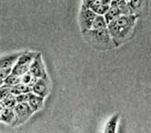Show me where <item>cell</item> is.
I'll list each match as a JSON object with an SVG mask.
<instances>
[{"label": "cell", "mask_w": 151, "mask_h": 133, "mask_svg": "<svg viewBox=\"0 0 151 133\" xmlns=\"http://www.w3.org/2000/svg\"><path fill=\"white\" fill-rule=\"evenodd\" d=\"M10 94H12V92H11V87H10V86H7V85H1V89H0L1 97H0V100L4 99V98H5L6 96H8Z\"/></svg>", "instance_id": "cell-18"}, {"label": "cell", "mask_w": 151, "mask_h": 133, "mask_svg": "<svg viewBox=\"0 0 151 133\" xmlns=\"http://www.w3.org/2000/svg\"><path fill=\"white\" fill-rule=\"evenodd\" d=\"M96 1L97 0H83V5L87 8H90Z\"/></svg>", "instance_id": "cell-20"}, {"label": "cell", "mask_w": 151, "mask_h": 133, "mask_svg": "<svg viewBox=\"0 0 151 133\" xmlns=\"http://www.w3.org/2000/svg\"><path fill=\"white\" fill-rule=\"evenodd\" d=\"M122 15H124V13L118 7L111 4L110 9L105 14V18L106 20V22L109 24L110 22H112L114 19H116V17H118V16H120Z\"/></svg>", "instance_id": "cell-12"}, {"label": "cell", "mask_w": 151, "mask_h": 133, "mask_svg": "<svg viewBox=\"0 0 151 133\" xmlns=\"http://www.w3.org/2000/svg\"><path fill=\"white\" fill-rule=\"evenodd\" d=\"M23 54V53H15L13 54L4 55L1 57L0 62V79L4 80L9 75H11L13 67L17 64L18 58Z\"/></svg>", "instance_id": "cell-4"}, {"label": "cell", "mask_w": 151, "mask_h": 133, "mask_svg": "<svg viewBox=\"0 0 151 133\" xmlns=\"http://www.w3.org/2000/svg\"><path fill=\"white\" fill-rule=\"evenodd\" d=\"M29 71L36 78H47V73L42 62L41 53H37V55L35 56Z\"/></svg>", "instance_id": "cell-7"}, {"label": "cell", "mask_w": 151, "mask_h": 133, "mask_svg": "<svg viewBox=\"0 0 151 133\" xmlns=\"http://www.w3.org/2000/svg\"><path fill=\"white\" fill-rule=\"evenodd\" d=\"M43 100L44 98L35 94L34 92H30L29 93V97L27 102L29 104V106L31 107V108L34 110V112L38 111L43 105Z\"/></svg>", "instance_id": "cell-11"}, {"label": "cell", "mask_w": 151, "mask_h": 133, "mask_svg": "<svg viewBox=\"0 0 151 133\" xmlns=\"http://www.w3.org/2000/svg\"><path fill=\"white\" fill-rule=\"evenodd\" d=\"M96 16L97 14L92 9L82 5L81 14H80V24L81 27L82 32L87 31L92 28Z\"/></svg>", "instance_id": "cell-6"}, {"label": "cell", "mask_w": 151, "mask_h": 133, "mask_svg": "<svg viewBox=\"0 0 151 133\" xmlns=\"http://www.w3.org/2000/svg\"><path fill=\"white\" fill-rule=\"evenodd\" d=\"M108 28V23L106 22L105 18V16L102 15H97L94 22H93L92 28L93 29H102Z\"/></svg>", "instance_id": "cell-14"}, {"label": "cell", "mask_w": 151, "mask_h": 133, "mask_svg": "<svg viewBox=\"0 0 151 133\" xmlns=\"http://www.w3.org/2000/svg\"><path fill=\"white\" fill-rule=\"evenodd\" d=\"M138 16L134 14L122 15L108 24V30L115 46L124 43L134 29Z\"/></svg>", "instance_id": "cell-1"}, {"label": "cell", "mask_w": 151, "mask_h": 133, "mask_svg": "<svg viewBox=\"0 0 151 133\" xmlns=\"http://www.w3.org/2000/svg\"><path fill=\"white\" fill-rule=\"evenodd\" d=\"M126 1H127V2H128V1H129V0H126Z\"/></svg>", "instance_id": "cell-21"}, {"label": "cell", "mask_w": 151, "mask_h": 133, "mask_svg": "<svg viewBox=\"0 0 151 133\" xmlns=\"http://www.w3.org/2000/svg\"><path fill=\"white\" fill-rule=\"evenodd\" d=\"M19 83H21V76H17L14 74H11L4 80L1 81V85H7V86L12 87L14 85L18 84Z\"/></svg>", "instance_id": "cell-15"}, {"label": "cell", "mask_w": 151, "mask_h": 133, "mask_svg": "<svg viewBox=\"0 0 151 133\" xmlns=\"http://www.w3.org/2000/svg\"><path fill=\"white\" fill-rule=\"evenodd\" d=\"M50 90L48 78H38L32 86V92L45 98Z\"/></svg>", "instance_id": "cell-8"}, {"label": "cell", "mask_w": 151, "mask_h": 133, "mask_svg": "<svg viewBox=\"0 0 151 133\" xmlns=\"http://www.w3.org/2000/svg\"><path fill=\"white\" fill-rule=\"evenodd\" d=\"M38 53L34 52H24L23 54L18 58L17 64L13 67L12 74L17 76H23L25 73H27L29 70L30 65L37 55Z\"/></svg>", "instance_id": "cell-3"}, {"label": "cell", "mask_w": 151, "mask_h": 133, "mask_svg": "<svg viewBox=\"0 0 151 133\" xmlns=\"http://www.w3.org/2000/svg\"><path fill=\"white\" fill-rule=\"evenodd\" d=\"M131 14L138 16L149 7V0H129L127 2Z\"/></svg>", "instance_id": "cell-9"}, {"label": "cell", "mask_w": 151, "mask_h": 133, "mask_svg": "<svg viewBox=\"0 0 151 133\" xmlns=\"http://www.w3.org/2000/svg\"><path fill=\"white\" fill-rule=\"evenodd\" d=\"M119 120V115L114 114L106 123L104 129V132L105 133H115L116 132V126Z\"/></svg>", "instance_id": "cell-13"}, {"label": "cell", "mask_w": 151, "mask_h": 133, "mask_svg": "<svg viewBox=\"0 0 151 133\" xmlns=\"http://www.w3.org/2000/svg\"><path fill=\"white\" fill-rule=\"evenodd\" d=\"M38 78H36L35 77H34L29 71H28L27 73H25L24 75L21 76V82L23 83H26L29 86H33L35 84V83L36 82Z\"/></svg>", "instance_id": "cell-17"}, {"label": "cell", "mask_w": 151, "mask_h": 133, "mask_svg": "<svg viewBox=\"0 0 151 133\" xmlns=\"http://www.w3.org/2000/svg\"><path fill=\"white\" fill-rule=\"evenodd\" d=\"M14 111L16 114L15 122L13 124L14 125H18L25 123L35 112L28 102L17 103L14 107Z\"/></svg>", "instance_id": "cell-5"}, {"label": "cell", "mask_w": 151, "mask_h": 133, "mask_svg": "<svg viewBox=\"0 0 151 133\" xmlns=\"http://www.w3.org/2000/svg\"><path fill=\"white\" fill-rule=\"evenodd\" d=\"M1 104L4 105L5 107H10V108H14L15 106L17 104L16 95L13 94H10L8 96H6L4 99L1 100Z\"/></svg>", "instance_id": "cell-16"}, {"label": "cell", "mask_w": 151, "mask_h": 133, "mask_svg": "<svg viewBox=\"0 0 151 133\" xmlns=\"http://www.w3.org/2000/svg\"><path fill=\"white\" fill-rule=\"evenodd\" d=\"M28 97H29V93H27V94H21V95H17V96H16L17 103L27 102V100H28Z\"/></svg>", "instance_id": "cell-19"}, {"label": "cell", "mask_w": 151, "mask_h": 133, "mask_svg": "<svg viewBox=\"0 0 151 133\" xmlns=\"http://www.w3.org/2000/svg\"><path fill=\"white\" fill-rule=\"evenodd\" d=\"M16 114L14 108L5 107L4 105L0 104V120L2 123L13 124L15 122Z\"/></svg>", "instance_id": "cell-10"}, {"label": "cell", "mask_w": 151, "mask_h": 133, "mask_svg": "<svg viewBox=\"0 0 151 133\" xmlns=\"http://www.w3.org/2000/svg\"><path fill=\"white\" fill-rule=\"evenodd\" d=\"M85 37L95 48L105 50L111 49L112 46H115L111 36L108 30V28L102 29H93L91 28L87 31L82 32Z\"/></svg>", "instance_id": "cell-2"}]
</instances>
